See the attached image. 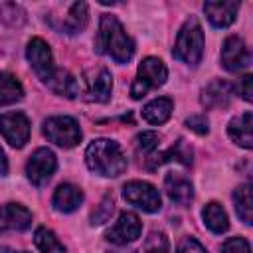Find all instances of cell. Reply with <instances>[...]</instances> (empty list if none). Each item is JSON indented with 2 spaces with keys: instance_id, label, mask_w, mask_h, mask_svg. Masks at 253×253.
I'll use <instances>...</instances> for the list:
<instances>
[{
  "instance_id": "23",
  "label": "cell",
  "mask_w": 253,
  "mask_h": 253,
  "mask_svg": "<svg viewBox=\"0 0 253 253\" xmlns=\"http://www.w3.org/2000/svg\"><path fill=\"white\" fill-rule=\"evenodd\" d=\"M202 217H204L206 227H208L210 231H213V233H223V231H227V227H229L227 213H225V210H223L217 202H210V204L204 208Z\"/></svg>"
},
{
  "instance_id": "36",
  "label": "cell",
  "mask_w": 253,
  "mask_h": 253,
  "mask_svg": "<svg viewBox=\"0 0 253 253\" xmlns=\"http://www.w3.org/2000/svg\"><path fill=\"white\" fill-rule=\"evenodd\" d=\"M0 253H28V251H14V249H8V247H0Z\"/></svg>"
},
{
  "instance_id": "9",
  "label": "cell",
  "mask_w": 253,
  "mask_h": 253,
  "mask_svg": "<svg viewBox=\"0 0 253 253\" xmlns=\"http://www.w3.org/2000/svg\"><path fill=\"white\" fill-rule=\"evenodd\" d=\"M26 57H28L32 69L36 71V75L45 83L49 79V75L53 73V69H55L49 45L42 38H32L28 47H26Z\"/></svg>"
},
{
  "instance_id": "17",
  "label": "cell",
  "mask_w": 253,
  "mask_h": 253,
  "mask_svg": "<svg viewBox=\"0 0 253 253\" xmlns=\"http://www.w3.org/2000/svg\"><path fill=\"white\" fill-rule=\"evenodd\" d=\"M164 162H180V164H184V166H190V164H192V148L186 144L184 138H178L168 150L160 152V154L154 156V158H148V168L154 170L156 166H160V164H164Z\"/></svg>"
},
{
  "instance_id": "12",
  "label": "cell",
  "mask_w": 253,
  "mask_h": 253,
  "mask_svg": "<svg viewBox=\"0 0 253 253\" xmlns=\"http://www.w3.org/2000/svg\"><path fill=\"white\" fill-rule=\"evenodd\" d=\"M113 91V77L105 67L93 69L85 75V99L93 103H107Z\"/></svg>"
},
{
  "instance_id": "28",
  "label": "cell",
  "mask_w": 253,
  "mask_h": 253,
  "mask_svg": "<svg viewBox=\"0 0 253 253\" xmlns=\"http://www.w3.org/2000/svg\"><path fill=\"white\" fill-rule=\"evenodd\" d=\"M113 210H115V198L111 194H107L101 200V204L97 206V210L91 213V225H101V223L109 221L113 215Z\"/></svg>"
},
{
  "instance_id": "18",
  "label": "cell",
  "mask_w": 253,
  "mask_h": 253,
  "mask_svg": "<svg viewBox=\"0 0 253 253\" xmlns=\"http://www.w3.org/2000/svg\"><path fill=\"white\" fill-rule=\"evenodd\" d=\"M83 202V192L73 186V184H61L57 186L53 198H51V204L57 211H63V213H69V211H75Z\"/></svg>"
},
{
  "instance_id": "37",
  "label": "cell",
  "mask_w": 253,
  "mask_h": 253,
  "mask_svg": "<svg viewBox=\"0 0 253 253\" xmlns=\"http://www.w3.org/2000/svg\"><path fill=\"white\" fill-rule=\"evenodd\" d=\"M109 253H136V251H132V249H113Z\"/></svg>"
},
{
  "instance_id": "21",
  "label": "cell",
  "mask_w": 253,
  "mask_h": 253,
  "mask_svg": "<svg viewBox=\"0 0 253 253\" xmlns=\"http://www.w3.org/2000/svg\"><path fill=\"white\" fill-rule=\"evenodd\" d=\"M227 134L239 146L251 148L253 146V138H251V111H245L243 115L231 119L229 126H227Z\"/></svg>"
},
{
  "instance_id": "1",
  "label": "cell",
  "mask_w": 253,
  "mask_h": 253,
  "mask_svg": "<svg viewBox=\"0 0 253 253\" xmlns=\"http://www.w3.org/2000/svg\"><path fill=\"white\" fill-rule=\"evenodd\" d=\"M97 51L113 57L117 63H126L134 55V42L128 38L123 24L111 14L101 16L99 34H97Z\"/></svg>"
},
{
  "instance_id": "8",
  "label": "cell",
  "mask_w": 253,
  "mask_h": 253,
  "mask_svg": "<svg viewBox=\"0 0 253 253\" xmlns=\"http://www.w3.org/2000/svg\"><path fill=\"white\" fill-rule=\"evenodd\" d=\"M57 168V160H55V154L49 150V148H38L28 164H26V174H28V180L36 186H43L49 182V178L53 176Z\"/></svg>"
},
{
  "instance_id": "16",
  "label": "cell",
  "mask_w": 253,
  "mask_h": 253,
  "mask_svg": "<svg viewBox=\"0 0 253 253\" xmlns=\"http://www.w3.org/2000/svg\"><path fill=\"white\" fill-rule=\"evenodd\" d=\"M164 190L168 194V198L180 206H188L194 200V188L192 182L188 178H184L182 174L170 172L164 178Z\"/></svg>"
},
{
  "instance_id": "20",
  "label": "cell",
  "mask_w": 253,
  "mask_h": 253,
  "mask_svg": "<svg viewBox=\"0 0 253 253\" xmlns=\"http://www.w3.org/2000/svg\"><path fill=\"white\" fill-rule=\"evenodd\" d=\"M45 85L55 93V95H61V97H67V99H73L79 95V83L77 79L65 71V69H53V73L49 75V79L45 81Z\"/></svg>"
},
{
  "instance_id": "29",
  "label": "cell",
  "mask_w": 253,
  "mask_h": 253,
  "mask_svg": "<svg viewBox=\"0 0 253 253\" xmlns=\"http://www.w3.org/2000/svg\"><path fill=\"white\" fill-rule=\"evenodd\" d=\"M24 16H26V12L18 4L0 2V22L10 24V26H18V24L24 22Z\"/></svg>"
},
{
  "instance_id": "25",
  "label": "cell",
  "mask_w": 253,
  "mask_h": 253,
  "mask_svg": "<svg viewBox=\"0 0 253 253\" xmlns=\"http://www.w3.org/2000/svg\"><path fill=\"white\" fill-rule=\"evenodd\" d=\"M233 204H235V211L241 217V221L249 225L253 221V202H251V186L249 184H241L235 188Z\"/></svg>"
},
{
  "instance_id": "14",
  "label": "cell",
  "mask_w": 253,
  "mask_h": 253,
  "mask_svg": "<svg viewBox=\"0 0 253 253\" xmlns=\"http://www.w3.org/2000/svg\"><path fill=\"white\" fill-rule=\"evenodd\" d=\"M32 225V213L20 204L0 206V231H24Z\"/></svg>"
},
{
  "instance_id": "22",
  "label": "cell",
  "mask_w": 253,
  "mask_h": 253,
  "mask_svg": "<svg viewBox=\"0 0 253 253\" xmlns=\"http://www.w3.org/2000/svg\"><path fill=\"white\" fill-rule=\"evenodd\" d=\"M172 107H174V103L168 97L152 99L150 103H146L142 107V119L150 125H164L172 115Z\"/></svg>"
},
{
  "instance_id": "11",
  "label": "cell",
  "mask_w": 253,
  "mask_h": 253,
  "mask_svg": "<svg viewBox=\"0 0 253 253\" xmlns=\"http://www.w3.org/2000/svg\"><path fill=\"white\" fill-rule=\"evenodd\" d=\"M251 63V53L239 36H229L221 47V65L227 71L245 69Z\"/></svg>"
},
{
  "instance_id": "31",
  "label": "cell",
  "mask_w": 253,
  "mask_h": 253,
  "mask_svg": "<svg viewBox=\"0 0 253 253\" xmlns=\"http://www.w3.org/2000/svg\"><path fill=\"white\" fill-rule=\"evenodd\" d=\"M221 253H251L249 241L243 237H229L221 245Z\"/></svg>"
},
{
  "instance_id": "33",
  "label": "cell",
  "mask_w": 253,
  "mask_h": 253,
  "mask_svg": "<svg viewBox=\"0 0 253 253\" xmlns=\"http://www.w3.org/2000/svg\"><path fill=\"white\" fill-rule=\"evenodd\" d=\"M176 253H206V249L202 247V243L194 237H184L178 243V251Z\"/></svg>"
},
{
  "instance_id": "3",
  "label": "cell",
  "mask_w": 253,
  "mask_h": 253,
  "mask_svg": "<svg viewBox=\"0 0 253 253\" xmlns=\"http://www.w3.org/2000/svg\"><path fill=\"white\" fill-rule=\"evenodd\" d=\"M174 57L188 63V65H196L202 59L204 53V32L202 26L196 18H190L184 22V26L178 32L174 49H172Z\"/></svg>"
},
{
  "instance_id": "6",
  "label": "cell",
  "mask_w": 253,
  "mask_h": 253,
  "mask_svg": "<svg viewBox=\"0 0 253 253\" xmlns=\"http://www.w3.org/2000/svg\"><path fill=\"white\" fill-rule=\"evenodd\" d=\"M123 198H125L130 206H134V208H138V210H142V211H148V213L158 211L160 206H162L160 192H158L152 184L140 182V180L126 182V184L123 186Z\"/></svg>"
},
{
  "instance_id": "35",
  "label": "cell",
  "mask_w": 253,
  "mask_h": 253,
  "mask_svg": "<svg viewBox=\"0 0 253 253\" xmlns=\"http://www.w3.org/2000/svg\"><path fill=\"white\" fill-rule=\"evenodd\" d=\"M6 174H8V160H6L4 150L0 148V176H6Z\"/></svg>"
},
{
  "instance_id": "7",
  "label": "cell",
  "mask_w": 253,
  "mask_h": 253,
  "mask_svg": "<svg viewBox=\"0 0 253 253\" xmlns=\"http://www.w3.org/2000/svg\"><path fill=\"white\" fill-rule=\"evenodd\" d=\"M0 132L14 148H22L30 138V121L24 113L12 111L0 115Z\"/></svg>"
},
{
  "instance_id": "26",
  "label": "cell",
  "mask_w": 253,
  "mask_h": 253,
  "mask_svg": "<svg viewBox=\"0 0 253 253\" xmlns=\"http://www.w3.org/2000/svg\"><path fill=\"white\" fill-rule=\"evenodd\" d=\"M34 243L42 253H67L63 243L55 237V233L47 227H38L34 233Z\"/></svg>"
},
{
  "instance_id": "34",
  "label": "cell",
  "mask_w": 253,
  "mask_h": 253,
  "mask_svg": "<svg viewBox=\"0 0 253 253\" xmlns=\"http://www.w3.org/2000/svg\"><path fill=\"white\" fill-rule=\"evenodd\" d=\"M251 81H253V77L247 73V75H243V77H241V83H239V91H241V97H243L245 101H251V99H253Z\"/></svg>"
},
{
  "instance_id": "5",
  "label": "cell",
  "mask_w": 253,
  "mask_h": 253,
  "mask_svg": "<svg viewBox=\"0 0 253 253\" xmlns=\"http://www.w3.org/2000/svg\"><path fill=\"white\" fill-rule=\"evenodd\" d=\"M43 134L61 148H71L81 142V128L71 117H49L43 123Z\"/></svg>"
},
{
  "instance_id": "15",
  "label": "cell",
  "mask_w": 253,
  "mask_h": 253,
  "mask_svg": "<svg viewBox=\"0 0 253 253\" xmlns=\"http://www.w3.org/2000/svg\"><path fill=\"white\" fill-rule=\"evenodd\" d=\"M237 10H239V2H233V0L206 2L204 4V12H206L208 20L215 28H227L229 24H233V20L237 16Z\"/></svg>"
},
{
  "instance_id": "2",
  "label": "cell",
  "mask_w": 253,
  "mask_h": 253,
  "mask_svg": "<svg viewBox=\"0 0 253 253\" xmlns=\"http://www.w3.org/2000/svg\"><path fill=\"white\" fill-rule=\"evenodd\" d=\"M85 162L89 170L107 178H115L126 168V156L123 154L121 146L109 138L93 140L85 150Z\"/></svg>"
},
{
  "instance_id": "10",
  "label": "cell",
  "mask_w": 253,
  "mask_h": 253,
  "mask_svg": "<svg viewBox=\"0 0 253 253\" xmlns=\"http://www.w3.org/2000/svg\"><path fill=\"white\" fill-rule=\"evenodd\" d=\"M140 231H142L140 219L130 211H123L119 215V219L115 221V225H111V229L105 233V237H107V241H111L115 245H126V243H132L134 239H138Z\"/></svg>"
},
{
  "instance_id": "13",
  "label": "cell",
  "mask_w": 253,
  "mask_h": 253,
  "mask_svg": "<svg viewBox=\"0 0 253 253\" xmlns=\"http://www.w3.org/2000/svg\"><path fill=\"white\" fill-rule=\"evenodd\" d=\"M233 93H235V87L233 83L225 81V79H213L211 83H208L204 89H202V105L206 109H223L231 103L233 99Z\"/></svg>"
},
{
  "instance_id": "19",
  "label": "cell",
  "mask_w": 253,
  "mask_h": 253,
  "mask_svg": "<svg viewBox=\"0 0 253 253\" xmlns=\"http://www.w3.org/2000/svg\"><path fill=\"white\" fill-rule=\"evenodd\" d=\"M87 20H89L87 4L85 2H75V4L69 6L67 16H61V20L55 28L59 32H65V34H79L87 26Z\"/></svg>"
},
{
  "instance_id": "24",
  "label": "cell",
  "mask_w": 253,
  "mask_h": 253,
  "mask_svg": "<svg viewBox=\"0 0 253 253\" xmlns=\"http://www.w3.org/2000/svg\"><path fill=\"white\" fill-rule=\"evenodd\" d=\"M24 97V87L16 75L2 71L0 73V105H12Z\"/></svg>"
},
{
  "instance_id": "30",
  "label": "cell",
  "mask_w": 253,
  "mask_h": 253,
  "mask_svg": "<svg viewBox=\"0 0 253 253\" xmlns=\"http://www.w3.org/2000/svg\"><path fill=\"white\" fill-rule=\"evenodd\" d=\"M144 253H170L166 235L162 231H150L144 241Z\"/></svg>"
},
{
  "instance_id": "27",
  "label": "cell",
  "mask_w": 253,
  "mask_h": 253,
  "mask_svg": "<svg viewBox=\"0 0 253 253\" xmlns=\"http://www.w3.org/2000/svg\"><path fill=\"white\" fill-rule=\"evenodd\" d=\"M158 142H160V136L152 130H144L136 136V152L142 154V156H152L154 150L158 148Z\"/></svg>"
},
{
  "instance_id": "32",
  "label": "cell",
  "mask_w": 253,
  "mask_h": 253,
  "mask_svg": "<svg viewBox=\"0 0 253 253\" xmlns=\"http://www.w3.org/2000/svg\"><path fill=\"white\" fill-rule=\"evenodd\" d=\"M186 126L198 134H208V130H210V123H208L206 115H192L190 119H186Z\"/></svg>"
},
{
  "instance_id": "4",
  "label": "cell",
  "mask_w": 253,
  "mask_h": 253,
  "mask_svg": "<svg viewBox=\"0 0 253 253\" xmlns=\"http://www.w3.org/2000/svg\"><path fill=\"white\" fill-rule=\"evenodd\" d=\"M166 79H168V71H166V65L162 63V59H158V57H144L140 61L136 77L132 81L130 97L132 99H140L150 89L162 87L166 83Z\"/></svg>"
}]
</instances>
